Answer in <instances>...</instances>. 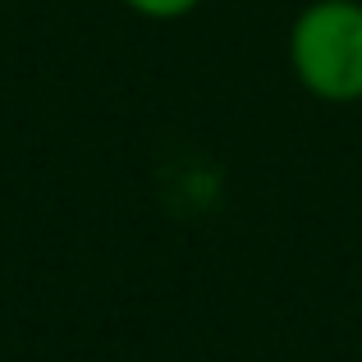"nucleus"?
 Instances as JSON below:
<instances>
[{
    "label": "nucleus",
    "mask_w": 362,
    "mask_h": 362,
    "mask_svg": "<svg viewBox=\"0 0 362 362\" xmlns=\"http://www.w3.org/2000/svg\"><path fill=\"white\" fill-rule=\"evenodd\" d=\"M289 69L326 106L362 101V0H312L289 23Z\"/></svg>",
    "instance_id": "nucleus-1"
},
{
    "label": "nucleus",
    "mask_w": 362,
    "mask_h": 362,
    "mask_svg": "<svg viewBox=\"0 0 362 362\" xmlns=\"http://www.w3.org/2000/svg\"><path fill=\"white\" fill-rule=\"evenodd\" d=\"M119 5L147 23H175V18H188L202 0H119Z\"/></svg>",
    "instance_id": "nucleus-2"
}]
</instances>
